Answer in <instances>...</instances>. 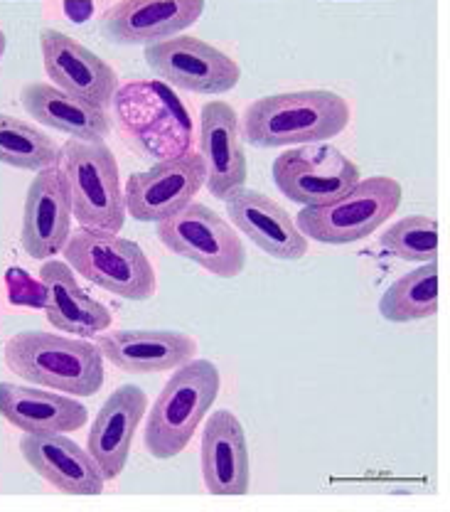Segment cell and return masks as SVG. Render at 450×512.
Returning a JSON list of instances; mask_svg holds the SVG:
<instances>
[{"label":"cell","instance_id":"obj_1","mask_svg":"<svg viewBox=\"0 0 450 512\" xmlns=\"http://www.w3.org/2000/svg\"><path fill=\"white\" fill-rule=\"evenodd\" d=\"M350 126V104L328 89H305L256 99L241 121V138L254 148L328 143Z\"/></svg>","mask_w":450,"mask_h":512},{"label":"cell","instance_id":"obj_2","mask_svg":"<svg viewBox=\"0 0 450 512\" xmlns=\"http://www.w3.org/2000/svg\"><path fill=\"white\" fill-rule=\"evenodd\" d=\"M3 360L13 375L52 392L91 397L104 387V355L84 338L23 330L5 343Z\"/></svg>","mask_w":450,"mask_h":512},{"label":"cell","instance_id":"obj_3","mask_svg":"<svg viewBox=\"0 0 450 512\" xmlns=\"http://www.w3.org/2000/svg\"><path fill=\"white\" fill-rule=\"evenodd\" d=\"M222 389V375L210 360H190L160 389L148 414L146 441L148 453L158 461L180 456L197 434Z\"/></svg>","mask_w":450,"mask_h":512},{"label":"cell","instance_id":"obj_4","mask_svg":"<svg viewBox=\"0 0 450 512\" xmlns=\"http://www.w3.org/2000/svg\"><path fill=\"white\" fill-rule=\"evenodd\" d=\"M57 168L67 185L72 217L79 222V227L119 234L128 215L119 163L111 148L104 141L89 143L69 138L60 148Z\"/></svg>","mask_w":450,"mask_h":512},{"label":"cell","instance_id":"obj_5","mask_svg":"<svg viewBox=\"0 0 450 512\" xmlns=\"http://www.w3.org/2000/svg\"><path fill=\"white\" fill-rule=\"evenodd\" d=\"M62 256L74 274L114 296L126 301H150L155 296L158 281L146 252L116 232L79 227L69 234Z\"/></svg>","mask_w":450,"mask_h":512},{"label":"cell","instance_id":"obj_6","mask_svg":"<svg viewBox=\"0 0 450 512\" xmlns=\"http://www.w3.org/2000/svg\"><path fill=\"white\" fill-rule=\"evenodd\" d=\"M401 200L404 188L399 180L389 175L360 178V183L328 205L303 207L296 215V227L308 242L355 244L394 217Z\"/></svg>","mask_w":450,"mask_h":512},{"label":"cell","instance_id":"obj_7","mask_svg":"<svg viewBox=\"0 0 450 512\" xmlns=\"http://www.w3.org/2000/svg\"><path fill=\"white\" fill-rule=\"evenodd\" d=\"M114 111L121 131L150 158H175L192 151V121L168 84L131 82L116 89Z\"/></svg>","mask_w":450,"mask_h":512},{"label":"cell","instance_id":"obj_8","mask_svg":"<svg viewBox=\"0 0 450 512\" xmlns=\"http://www.w3.org/2000/svg\"><path fill=\"white\" fill-rule=\"evenodd\" d=\"M160 244L175 256L195 261L207 274L237 279L246 269V247L234 227L202 202H190L155 227Z\"/></svg>","mask_w":450,"mask_h":512},{"label":"cell","instance_id":"obj_9","mask_svg":"<svg viewBox=\"0 0 450 512\" xmlns=\"http://www.w3.org/2000/svg\"><path fill=\"white\" fill-rule=\"evenodd\" d=\"M362 170L330 143H308L283 151L273 160V183L303 207L328 205L360 183Z\"/></svg>","mask_w":450,"mask_h":512},{"label":"cell","instance_id":"obj_10","mask_svg":"<svg viewBox=\"0 0 450 512\" xmlns=\"http://www.w3.org/2000/svg\"><path fill=\"white\" fill-rule=\"evenodd\" d=\"M146 62L160 82L192 94H227L241 79V67L227 52L192 35H175L148 45Z\"/></svg>","mask_w":450,"mask_h":512},{"label":"cell","instance_id":"obj_11","mask_svg":"<svg viewBox=\"0 0 450 512\" xmlns=\"http://www.w3.org/2000/svg\"><path fill=\"white\" fill-rule=\"evenodd\" d=\"M205 188V163L195 151L165 158L128 178L123 200L126 215L136 222H155L175 215Z\"/></svg>","mask_w":450,"mask_h":512},{"label":"cell","instance_id":"obj_12","mask_svg":"<svg viewBox=\"0 0 450 512\" xmlns=\"http://www.w3.org/2000/svg\"><path fill=\"white\" fill-rule=\"evenodd\" d=\"M40 50L47 77L57 89L109 109L119 89V74L109 62L101 60L74 37L52 28L40 32Z\"/></svg>","mask_w":450,"mask_h":512},{"label":"cell","instance_id":"obj_13","mask_svg":"<svg viewBox=\"0 0 450 512\" xmlns=\"http://www.w3.org/2000/svg\"><path fill=\"white\" fill-rule=\"evenodd\" d=\"M205 13V0H119L101 15V35L114 45H155L180 35Z\"/></svg>","mask_w":450,"mask_h":512},{"label":"cell","instance_id":"obj_14","mask_svg":"<svg viewBox=\"0 0 450 512\" xmlns=\"http://www.w3.org/2000/svg\"><path fill=\"white\" fill-rule=\"evenodd\" d=\"M200 156L205 163V185L212 197L227 200L244 188L249 165L244 156L241 119L227 101H207L200 111Z\"/></svg>","mask_w":450,"mask_h":512},{"label":"cell","instance_id":"obj_15","mask_svg":"<svg viewBox=\"0 0 450 512\" xmlns=\"http://www.w3.org/2000/svg\"><path fill=\"white\" fill-rule=\"evenodd\" d=\"M146 412V392L138 384H121L109 394L91 421L87 451L106 480H116L126 471L133 439Z\"/></svg>","mask_w":450,"mask_h":512},{"label":"cell","instance_id":"obj_16","mask_svg":"<svg viewBox=\"0 0 450 512\" xmlns=\"http://www.w3.org/2000/svg\"><path fill=\"white\" fill-rule=\"evenodd\" d=\"M72 205L60 168H45L30 183L25 197L20 244L30 259L45 261L62 254L72 234Z\"/></svg>","mask_w":450,"mask_h":512},{"label":"cell","instance_id":"obj_17","mask_svg":"<svg viewBox=\"0 0 450 512\" xmlns=\"http://www.w3.org/2000/svg\"><path fill=\"white\" fill-rule=\"evenodd\" d=\"M104 360L128 375H158L195 360L197 343L178 330H104L96 338Z\"/></svg>","mask_w":450,"mask_h":512},{"label":"cell","instance_id":"obj_18","mask_svg":"<svg viewBox=\"0 0 450 512\" xmlns=\"http://www.w3.org/2000/svg\"><path fill=\"white\" fill-rule=\"evenodd\" d=\"M224 202L234 227L246 234L261 252L283 261H298L308 254V239L296 227V220L269 195L237 188Z\"/></svg>","mask_w":450,"mask_h":512},{"label":"cell","instance_id":"obj_19","mask_svg":"<svg viewBox=\"0 0 450 512\" xmlns=\"http://www.w3.org/2000/svg\"><path fill=\"white\" fill-rule=\"evenodd\" d=\"M20 453L32 471L60 493H104V473L99 471L87 448L79 446L67 434H25L20 439Z\"/></svg>","mask_w":450,"mask_h":512},{"label":"cell","instance_id":"obj_20","mask_svg":"<svg viewBox=\"0 0 450 512\" xmlns=\"http://www.w3.org/2000/svg\"><path fill=\"white\" fill-rule=\"evenodd\" d=\"M202 480L212 495H246L251 488V463L246 431L229 409L210 414L202 431Z\"/></svg>","mask_w":450,"mask_h":512},{"label":"cell","instance_id":"obj_21","mask_svg":"<svg viewBox=\"0 0 450 512\" xmlns=\"http://www.w3.org/2000/svg\"><path fill=\"white\" fill-rule=\"evenodd\" d=\"M40 284L45 288L47 320L64 335H99L111 328L109 308L94 301L74 276L72 266L60 259H45L40 266Z\"/></svg>","mask_w":450,"mask_h":512},{"label":"cell","instance_id":"obj_22","mask_svg":"<svg viewBox=\"0 0 450 512\" xmlns=\"http://www.w3.org/2000/svg\"><path fill=\"white\" fill-rule=\"evenodd\" d=\"M0 416L23 434H72L87 426L82 402L60 392L0 382Z\"/></svg>","mask_w":450,"mask_h":512},{"label":"cell","instance_id":"obj_23","mask_svg":"<svg viewBox=\"0 0 450 512\" xmlns=\"http://www.w3.org/2000/svg\"><path fill=\"white\" fill-rule=\"evenodd\" d=\"M20 104L28 111L30 119L67 133L69 138H77V141L101 143L109 136V111L62 92L52 84H25L23 92H20Z\"/></svg>","mask_w":450,"mask_h":512},{"label":"cell","instance_id":"obj_24","mask_svg":"<svg viewBox=\"0 0 450 512\" xmlns=\"http://www.w3.org/2000/svg\"><path fill=\"white\" fill-rule=\"evenodd\" d=\"M379 313L389 323H414L438 313V264L426 261L394 281L379 298Z\"/></svg>","mask_w":450,"mask_h":512},{"label":"cell","instance_id":"obj_25","mask_svg":"<svg viewBox=\"0 0 450 512\" xmlns=\"http://www.w3.org/2000/svg\"><path fill=\"white\" fill-rule=\"evenodd\" d=\"M0 163L40 173L60 163V146L40 128L0 114Z\"/></svg>","mask_w":450,"mask_h":512},{"label":"cell","instance_id":"obj_26","mask_svg":"<svg viewBox=\"0 0 450 512\" xmlns=\"http://www.w3.org/2000/svg\"><path fill=\"white\" fill-rule=\"evenodd\" d=\"M379 244L396 259L426 264L438 256V224L426 215H409L379 237Z\"/></svg>","mask_w":450,"mask_h":512},{"label":"cell","instance_id":"obj_27","mask_svg":"<svg viewBox=\"0 0 450 512\" xmlns=\"http://www.w3.org/2000/svg\"><path fill=\"white\" fill-rule=\"evenodd\" d=\"M5 284H8L10 301L13 303L45 308V288H42L40 281H32L23 269H10L5 274Z\"/></svg>","mask_w":450,"mask_h":512},{"label":"cell","instance_id":"obj_28","mask_svg":"<svg viewBox=\"0 0 450 512\" xmlns=\"http://www.w3.org/2000/svg\"><path fill=\"white\" fill-rule=\"evenodd\" d=\"M64 10L72 15L74 23H84V20H87L91 15V3H89V0H67Z\"/></svg>","mask_w":450,"mask_h":512},{"label":"cell","instance_id":"obj_29","mask_svg":"<svg viewBox=\"0 0 450 512\" xmlns=\"http://www.w3.org/2000/svg\"><path fill=\"white\" fill-rule=\"evenodd\" d=\"M5 47H8V37H5L3 30H0V60H3L5 55Z\"/></svg>","mask_w":450,"mask_h":512},{"label":"cell","instance_id":"obj_30","mask_svg":"<svg viewBox=\"0 0 450 512\" xmlns=\"http://www.w3.org/2000/svg\"><path fill=\"white\" fill-rule=\"evenodd\" d=\"M337 3H340V0H337Z\"/></svg>","mask_w":450,"mask_h":512}]
</instances>
